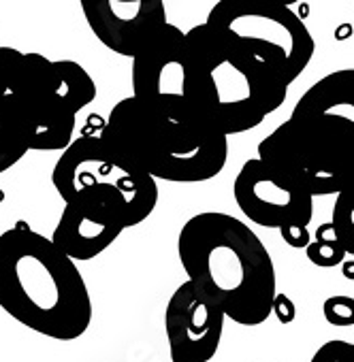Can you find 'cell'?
<instances>
[{"label":"cell","instance_id":"cell-1","mask_svg":"<svg viewBox=\"0 0 354 362\" xmlns=\"http://www.w3.org/2000/svg\"><path fill=\"white\" fill-rule=\"evenodd\" d=\"M177 256L188 281L214 298L239 326L273 315L278 275L263 239L231 214H197L177 235Z\"/></svg>","mask_w":354,"mask_h":362},{"label":"cell","instance_id":"cell-5","mask_svg":"<svg viewBox=\"0 0 354 362\" xmlns=\"http://www.w3.org/2000/svg\"><path fill=\"white\" fill-rule=\"evenodd\" d=\"M52 184L67 205L107 209L126 228L143 224L158 205V181L101 136L75 139L58 158Z\"/></svg>","mask_w":354,"mask_h":362},{"label":"cell","instance_id":"cell-21","mask_svg":"<svg viewBox=\"0 0 354 362\" xmlns=\"http://www.w3.org/2000/svg\"><path fill=\"white\" fill-rule=\"evenodd\" d=\"M273 315L278 317L280 324H292L297 320V305L292 303L290 296L278 294L273 300Z\"/></svg>","mask_w":354,"mask_h":362},{"label":"cell","instance_id":"cell-22","mask_svg":"<svg viewBox=\"0 0 354 362\" xmlns=\"http://www.w3.org/2000/svg\"><path fill=\"white\" fill-rule=\"evenodd\" d=\"M341 273H343L346 279L354 281V260H346V262L341 264Z\"/></svg>","mask_w":354,"mask_h":362},{"label":"cell","instance_id":"cell-18","mask_svg":"<svg viewBox=\"0 0 354 362\" xmlns=\"http://www.w3.org/2000/svg\"><path fill=\"white\" fill-rule=\"evenodd\" d=\"M322 313L331 326H337V328L354 326V298L346 294L329 296L322 305Z\"/></svg>","mask_w":354,"mask_h":362},{"label":"cell","instance_id":"cell-11","mask_svg":"<svg viewBox=\"0 0 354 362\" xmlns=\"http://www.w3.org/2000/svg\"><path fill=\"white\" fill-rule=\"evenodd\" d=\"M79 5L94 37L130 60L169 24L162 0H81Z\"/></svg>","mask_w":354,"mask_h":362},{"label":"cell","instance_id":"cell-4","mask_svg":"<svg viewBox=\"0 0 354 362\" xmlns=\"http://www.w3.org/2000/svg\"><path fill=\"white\" fill-rule=\"evenodd\" d=\"M188 100L227 136L258 128L288 96V86L205 22L190 28Z\"/></svg>","mask_w":354,"mask_h":362},{"label":"cell","instance_id":"cell-3","mask_svg":"<svg viewBox=\"0 0 354 362\" xmlns=\"http://www.w3.org/2000/svg\"><path fill=\"white\" fill-rule=\"evenodd\" d=\"M101 139L156 181L171 184L210 181L229 160V136L190 103L152 105L130 94L109 111Z\"/></svg>","mask_w":354,"mask_h":362},{"label":"cell","instance_id":"cell-19","mask_svg":"<svg viewBox=\"0 0 354 362\" xmlns=\"http://www.w3.org/2000/svg\"><path fill=\"white\" fill-rule=\"evenodd\" d=\"M309 362H354V343L343 339H333L322 343Z\"/></svg>","mask_w":354,"mask_h":362},{"label":"cell","instance_id":"cell-9","mask_svg":"<svg viewBox=\"0 0 354 362\" xmlns=\"http://www.w3.org/2000/svg\"><path fill=\"white\" fill-rule=\"evenodd\" d=\"M233 197L239 211L263 228L309 226L314 216V197L261 158L244 162L233 181Z\"/></svg>","mask_w":354,"mask_h":362},{"label":"cell","instance_id":"cell-16","mask_svg":"<svg viewBox=\"0 0 354 362\" xmlns=\"http://www.w3.org/2000/svg\"><path fill=\"white\" fill-rule=\"evenodd\" d=\"M305 254H307V260L320 269L339 267L346 262V256H348V252L343 250V245H341L331 222L318 226V230L314 233V239H312L309 247L305 250Z\"/></svg>","mask_w":354,"mask_h":362},{"label":"cell","instance_id":"cell-2","mask_svg":"<svg viewBox=\"0 0 354 362\" xmlns=\"http://www.w3.org/2000/svg\"><path fill=\"white\" fill-rule=\"evenodd\" d=\"M0 309L56 341H75L92 324L79 267L24 222L0 235Z\"/></svg>","mask_w":354,"mask_h":362},{"label":"cell","instance_id":"cell-12","mask_svg":"<svg viewBox=\"0 0 354 362\" xmlns=\"http://www.w3.org/2000/svg\"><path fill=\"white\" fill-rule=\"evenodd\" d=\"M132 96L152 105L188 100L190 52L182 28L166 24L164 30L132 60Z\"/></svg>","mask_w":354,"mask_h":362},{"label":"cell","instance_id":"cell-8","mask_svg":"<svg viewBox=\"0 0 354 362\" xmlns=\"http://www.w3.org/2000/svg\"><path fill=\"white\" fill-rule=\"evenodd\" d=\"M33 71L30 149L64 151L73 143L77 115L96 98V83L75 60H50L28 52Z\"/></svg>","mask_w":354,"mask_h":362},{"label":"cell","instance_id":"cell-7","mask_svg":"<svg viewBox=\"0 0 354 362\" xmlns=\"http://www.w3.org/2000/svg\"><path fill=\"white\" fill-rule=\"evenodd\" d=\"M312 197H339L354 186V132L318 122H282L258 143V156Z\"/></svg>","mask_w":354,"mask_h":362},{"label":"cell","instance_id":"cell-13","mask_svg":"<svg viewBox=\"0 0 354 362\" xmlns=\"http://www.w3.org/2000/svg\"><path fill=\"white\" fill-rule=\"evenodd\" d=\"M33 73L28 54L0 47V175L30 149Z\"/></svg>","mask_w":354,"mask_h":362},{"label":"cell","instance_id":"cell-20","mask_svg":"<svg viewBox=\"0 0 354 362\" xmlns=\"http://www.w3.org/2000/svg\"><path fill=\"white\" fill-rule=\"evenodd\" d=\"M280 237L284 239L286 245L295 247V250H307L309 243H312V233L307 226H301V224H292V226H286L280 230Z\"/></svg>","mask_w":354,"mask_h":362},{"label":"cell","instance_id":"cell-10","mask_svg":"<svg viewBox=\"0 0 354 362\" xmlns=\"http://www.w3.org/2000/svg\"><path fill=\"white\" fill-rule=\"evenodd\" d=\"M227 313L193 281L177 286L164 311L171 362H210L222 341Z\"/></svg>","mask_w":354,"mask_h":362},{"label":"cell","instance_id":"cell-15","mask_svg":"<svg viewBox=\"0 0 354 362\" xmlns=\"http://www.w3.org/2000/svg\"><path fill=\"white\" fill-rule=\"evenodd\" d=\"M290 119L318 122L354 132V69L324 75L297 100Z\"/></svg>","mask_w":354,"mask_h":362},{"label":"cell","instance_id":"cell-6","mask_svg":"<svg viewBox=\"0 0 354 362\" xmlns=\"http://www.w3.org/2000/svg\"><path fill=\"white\" fill-rule=\"evenodd\" d=\"M205 24L271 69L288 88L309 66L316 43L305 22L286 5L222 0Z\"/></svg>","mask_w":354,"mask_h":362},{"label":"cell","instance_id":"cell-17","mask_svg":"<svg viewBox=\"0 0 354 362\" xmlns=\"http://www.w3.org/2000/svg\"><path fill=\"white\" fill-rule=\"evenodd\" d=\"M331 224L348 256H354V186L335 199Z\"/></svg>","mask_w":354,"mask_h":362},{"label":"cell","instance_id":"cell-14","mask_svg":"<svg viewBox=\"0 0 354 362\" xmlns=\"http://www.w3.org/2000/svg\"><path fill=\"white\" fill-rule=\"evenodd\" d=\"M126 226L107 209L67 205L52 235V243L73 262H86L111 247Z\"/></svg>","mask_w":354,"mask_h":362}]
</instances>
